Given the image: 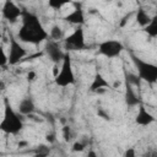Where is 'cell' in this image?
<instances>
[{"instance_id":"26","label":"cell","mask_w":157,"mask_h":157,"mask_svg":"<svg viewBox=\"0 0 157 157\" xmlns=\"http://www.w3.org/2000/svg\"><path fill=\"white\" fill-rule=\"evenodd\" d=\"M45 140H47L49 144H53V142L55 141V136H54L53 134H48V135L45 136Z\"/></svg>"},{"instance_id":"19","label":"cell","mask_w":157,"mask_h":157,"mask_svg":"<svg viewBox=\"0 0 157 157\" xmlns=\"http://www.w3.org/2000/svg\"><path fill=\"white\" fill-rule=\"evenodd\" d=\"M67 2L66 1H60V0H49L48 2V6L52 7L53 10H60L63 9Z\"/></svg>"},{"instance_id":"33","label":"cell","mask_w":157,"mask_h":157,"mask_svg":"<svg viewBox=\"0 0 157 157\" xmlns=\"http://www.w3.org/2000/svg\"><path fill=\"white\" fill-rule=\"evenodd\" d=\"M120 85H121V82H120V81H115V82L113 83V88H118Z\"/></svg>"},{"instance_id":"23","label":"cell","mask_w":157,"mask_h":157,"mask_svg":"<svg viewBox=\"0 0 157 157\" xmlns=\"http://www.w3.org/2000/svg\"><path fill=\"white\" fill-rule=\"evenodd\" d=\"M124 157H136V150L134 147H129L124 152Z\"/></svg>"},{"instance_id":"24","label":"cell","mask_w":157,"mask_h":157,"mask_svg":"<svg viewBox=\"0 0 157 157\" xmlns=\"http://www.w3.org/2000/svg\"><path fill=\"white\" fill-rule=\"evenodd\" d=\"M97 114H98V115H99L102 119H104V120H110V117H109V114H108V113H105L103 109H98Z\"/></svg>"},{"instance_id":"1","label":"cell","mask_w":157,"mask_h":157,"mask_svg":"<svg viewBox=\"0 0 157 157\" xmlns=\"http://www.w3.org/2000/svg\"><path fill=\"white\" fill-rule=\"evenodd\" d=\"M22 26L18 32V38L25 43L39 44L48 38V33L42 26L38 17L28 11H22Z\"/></svg>"},{"instance_id":"12","label":"cell","mask_w":157,"mask_h":157,"mask_svg":"<svg viewBox=\"0 0 157 157\" xmlns=\"http://www.w3.org/2000/svg\"><path fill=\"white\" fill-rule=\"evenodd\" d=\"M110 87V85H109V82L98 72V74H96L94 75V77H93V80H92V82H91V85H90V91L91 92H94L96 93V91H98V90H101V88H105V90H108Z\"/></svg>"},{"instance_id":"9","label":"cell","mask_w":157,"mask_h":157,"mask_svg":"<svg viewBox=\"0 0 157 157\" xmlns=\"http://www.w3.org/2000/svg\"><path fill=\"white\" fill-rule=\"evenodd\" d=\"M45 53L48 55V58L54 63V64H59L60 61H63L65 53L61 50L60 45L58 42L54 40H48L47 45H45Z\"/></svg>"},{"instance_id":"5","label":"cell","mask_w":157,"mask_h":157,"mask_svg":"<svg viewBox=\"0 0 157 157\" xmlns=\"http://www.w3.org/2000/svg\"><path fill=\"white\" fill-rule=\"evenodd\" d=\"M124 50V45L121 42L117 40V39H107L103 40L98 44V52L101 55L113 59L119 56Z\"/></svg>"},{"instance_id":"28","label":"cell","mask_w":157,"mask_h":157,"mask_svg":"<svg viewBox=\"0 0 157 157\" xmlns=\"http://www.w3.org/2000/svg\"><path fill=\"white\" fill-rule=\"evenodd\" d=\"M49 152H36L34 157H48Z\"/></svg>"},{"instance_id":"29","label":"cell","mask_w":157,"mask_h":157,"mask_svg":"<svg viewBox=\"0 0 157 157\" xmlns=\"http://www.w3.org/2000/svg\"><path fill=\"white\" fill-rule=\"evenodd\" d=\"M86 157H98V155L96 153V151H93V150H90V151H88V153L86 155Z\"/></svg>"},{"instance_id":"7","label":"cell","mask_w":157,"mask_h":157,"mask_svg":"<svg viewBox=\"0 0 157 157\" xmlns=\"http://www.w3.org/2000/svg\"><path fill=\"white\" fill-rule=\"evenodd\" d=\"M65 49L67 50H82L85 48V33L82 27H77L74 29L71 34L65 38Z\"/></svg>"},{"instance_id":"4","label":"cell","mask_w":157,"mask_h":157,"mask_svg":"<svg viewBox=\"0 0 157 157\" xmlns=\"http://www.w3.org/2000/svg\"><path fill=\"white\" fill-rule=\"evenodd\" d=\"M54 81H55L56 86H59V87H67V86L75 83V74L72 70V63H71L70 54L65 53L64 59L61 61L59 74L54 77Z\"/></svg>"},{"instance_id":"18","label":"cell","mask_w":157,"mask_h":157,"mask_svg":"<svg viewBox=\"0 0 157 157\" xmlns=\"http://www.w3.org/2000/svg\"><path fill=\"white\" fill-rule=\"evenodd\" d=\"M125 77H126V83H129L130 86H137V87H140V81H141V80L139 78L137 75H134V74H126Z\"/></svg>"},{"instance_id":"6","label":"cell","mask_w":157,"mask_h":157,"mask_svg":"<svg viewBox=\"0 0 157 157\" xmlns=\"http://www.w3.org/2000/svg\"><path fill=\"white\" fill-rule=\"evenodd\" d=\"M9 39H10L9 55H7L9 64L10 65H16L27 55V50L20 44V42H17V39L12 34H10Z\"/></svg>"},{"instance_id":"17","label":"cell","mask_w":157,"mask_h":157,"mask_svg":"<svg viewBox=\"0 0 157 157\" xmlns=\"http://www.w3.org/2000/svg\"><path fill=\"white\" fill-rule=\"evenodd\" d=\"M49 37H50V39H52V40H54V42H59V40L64 37V32H63L61 27H60V26H58V25H54V26L50 28Z\"/></svg>"},{"instance_id":"21","label":"cell","mask_w":157,"mask_h":157,"mask_svg":"<svg viewBox=\"0 0 157 157\" xmlns=\"http://www.w3.org/2000/svg\"><path fill=\"white\" fill-rule=\"evenodd\" d=\"M85 147H86V145H85L83 142H81V141H76V142H74V144H72L71 151H72V152L78 153V152H82V151L85 150Z\"/></svg>"},{"instance_id":"30","label":"cell","mask_w":157,"mask_h":157,"mask_svg":"<svg viewBox=\"0 0 157 157\" xmlns=\"http://www.w3.org/2000/svg\"><path fill=\"white\" fill-rule=\"evenodd\" d=\"M27 145H28V142H27V141H20L17 146H18L20 148H23V147H25V146H27Z\"/></svg>"},{"instance_id":"22","label":"cell","mask_w":157,"mask_h":157,"mask_svg":"<svg viewBox=\"0 0 157 157\" xmlns=\"http://www.w3.org/2000/svg\"><path fill=\"white\" fill-rule=\"evenodd\" d=\"M63 137H64V141H66V142H69V141L72 139V135H71V129H70V126L65 125V126L63 128Z\"/></svg>"},{"instance_id":"32","label":"cell","mask_w":157,"mask_h":157,"mask_svg":"<svg viewBox=\"0 0 157 157\" xmlns=\"http://www.w3.org/2000/svg\"><path fill=\"white\" fill-rule=\"evenodd\" d=\"M126 21H128V16H125V17L123 18V21L120 22V26H121V27H124V26H125V23H126Z\"/></svg>"},{"instance_id":"11","label":"cell","mask_w":157,"mask_h":157,"mask_svg":"<svg viewBox=\"0 0 157 157\" xmlns=\"http://www.w3.org/2000/svg\"><path fill=\"white\" fill-rule=\"evenodd\" d=\"M64 20H65L66 22L71 23V25H76V26H78V27H81V25L85 23V12H83V10L80 9V7L74 9L71 12H69V13L64 17Z\"/></svg>"},{"instance_id":"2","label":"cell","mask_w":157,"mask_h":157,"mask_svg":"<svg viewBox=\"0 0 157 157\" xmlns=\"http://www.w3.org/2000/svg\"><path fill=\"white\" fill-rule=\"evenodd\" d=\"M23 128V121L13 110L7 98L4 99V115L0 121V130L9 135L18 134Z\"/></svg>"},{"instance_id":"34","label":"cell","mask_w":157,"mask_h":157,"mask_svg":"<svg viewBox=\"0 0 157 157\" xmlns=\"http://www.w3.org/2000/svg\"><path fill=\"white\" fill-rule=\"evenodd\" d=\"M0 38H1V32H0Z\"/></svg>"},{"instance_id":"13","label":"cell","mask_w":157,"mask_h":157,"mask_svg":"<svg viewBox=\"0 0 157 157\" xmlns=\"http://www.w3.org/2000/svg\"><path fill=\"white\" fill-rule=\"evenodd\" d=\"M34 110H36V107H34V103H33V101L31 99V98H23L21 102H20V104H18V112H20V114H22V115H31V114H33L34 113Z\"/></svg>"},{"instance_id":"31","label":"cell","mask_w":157,"mask_h":157,"mask_svg":"<svg viewBox=\"0 0 157 157\" xmlns=\"http://www.w3.org/2000/svg\"><path fill=\"white\" fill-rule=\"evenodd\" d=\"M105 92H107V90H105V88H101V90L96 91V93H97V94H103V93H105Z\"/></svg>"},{"instance_id":"14","label":"cell","mask_w":157,"mask_h":157,"mask_svg":"<svg viewBox=\"0 0 157 157\" xmlns=\"http://www.w3.org/2000/svg\"><path fill=\"white\" fill-rule=\"evenodd\" d=\"M125 102L128 105L134 107V105H139L140 101L137 98V94L134 92V90L131 88V86L129 83H126V90H125Z\"/></svg>"},{"instance_id":"15","label":"cell","mask_w":157,"mask_h":157,"mask_svg":"<svg viewBox=\"0 0 157 157\" xmlns=\"http://www.w3.org/2000/svg\"><path fill=\"white\" fill-rule=\"evenodd\" d=\"M135 20H136V22H137V25H139L140 27L145 28V27L151 22L152 17H151L144 9H139L137 12H136V17H135Z\"/></svg>"},{"instance_id":"8","label":"cell","mask_w":157,"mask_h":157,"mask_svg":"<svg viewBox=\"0 0 157 157\" xmlns=\"http://www.w3.org/2000/svg\"><path fill=\"white\" fill-rule=\"evenodd\" d=\"M1 15H2V17H4L6 21L13 23V22H16V21L22 16V10H21L13 1L7 0V1H5L4 5H2Z\"/></svg>"},{"instance_id":"16","label":"cell","mask_w":157,"mask_h":157,"mask_svg":"<svg viewBox=\"0 0 157 157\" xmlns=\"http://www.w3.org/2000/svg\"><path fill=\"white\" fill-rule=\"evenodd\" d=\"M144 31L151 37V38H156L157 37V16H153L151 22L144 28Z\"/></svg>"},{"instance_id":"25","label":"cell","mask_w":157,"mask_h":157,"mask_svg":"<svg viewBox=\"0 0 157 157\" xmlns=\"http://www.w3.org/2000/svg\"><path fill=\"white\" fill-rule=\"evenodd\" d=\"M36 77H37V74H36V71H33V70L28 71V74H27V80H28L29 82L34 81V80H36Z\"/></svg>"},{"instance_id":"10","label":"cell","mask_w":157,"mask_h":157,"mask_svg":"<svg viewBox=\"0 0 157 157\" xmlns=\"http://www.w3.org/2000/svg\"><path fill=\"white\" fill-rule=\"evenodd\" d=\"M155 120L156 119H155L153 114H151L142 103H139V110L135 117V123L140 126H148L152 123H155Z\"/></svg>"},{"instance_id":"27","label":"cell","mask_w":157,"mask_h":157,"mask_svg":"<svg viewBox=\"0 0 157 157\" xmlns=\"http://www.w3.org/2000/svg\"><path fill=\"white\" fill-rule=\"evenodd\" d=\"M59 70H60L59 64H54V66H53V76H54V77H55V76L59 74Z\"/></svg>"},{"instance_id":"20","label":"cell","mask_w":157,"mask_h":157,"mask_svg":"<svg viewBox=\"0 0 157 157\" xmlns=\"http://www.w3.org/2000/svg\"><path fill=\"white\" fill-rule=\"evenodd\" d=\"M9 64V59H7V54L4 49V47L0 44V67L5 66Z\"/></svg>"},{"instance_id":"3","label":"cell","mask_w":157,"mask_h":157,"mask_svg":"<svg viewBox=\"0 0 157 157\" xmlns=\"http://www.w3.org/2000/svg\"><path fill=\"white\" fill-rule=\"evenodd\" d=\"M131 61L137 70L140 80H144L147 83H155L157 81V66L155 64L145 61L136 55H131Z\"/></svg>"}]
</instances>
